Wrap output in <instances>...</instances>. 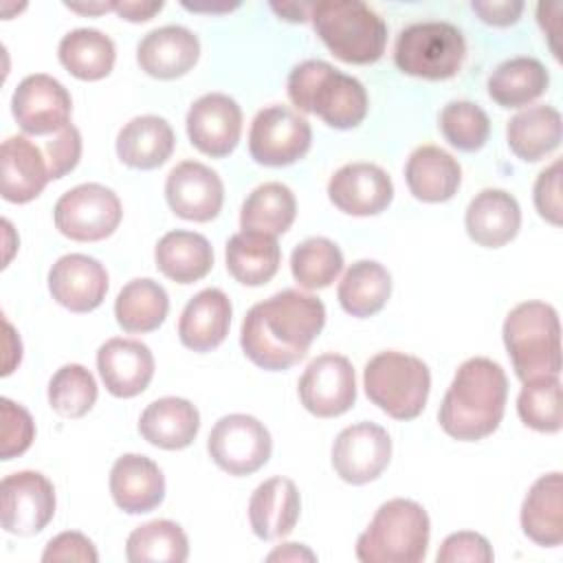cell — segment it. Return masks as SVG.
Segmentation results:
<instances>
[{
  "label": "cell",
  "mask_w": 563,
  "mask_h": 563,
  "mask_svg": "<svg viewBox=\"0 0 563 563\" xmlns=\"http://www.w3.org/2000/svg\"><path fill=\"white\" fill-rule=\"evenodd\" d=\"M323 325V301L314 295L286 288L246 312L240 328V345L257 367L282 372L306 356Z\"/></svg>",
  "instance_id": "cell-1"
},
{
  "label": "cell",
  "mask_w": 563,
  "mask_h": 563,
  "mask_svg": "<svg viewBox=\"0 0 563 563\" xmlns=\"http://www.w3.org/2000/svg\"><path fill=\"white\" fill-rule=\"evenodd\" d=\"M508 398V378L499 363L486 356L464 361L438 411L440 427L460 442H475L497 431Z\"/></svg>",
  "instance_id": "cell-2"
},
{
  "label": "cell",
  "mask_w": 563,
  "mask_h": 563,
  "mask_svg": "<svg viewBox=\"0 0 563 563\" xmlns=\"http://www.w3.org/2000/svg\"><path fill=\"white\" fill-rule=\"evenodd\" d=\"M288 99L336 130L356 128L369 108L365 86L323 59H306L290 70Z\"/></svg>",
  "instance_id": "cell-3"
},
{
  "label": "cell",
  "mask_w": 563,
  "mask_h": 563,
  "mask_svg": "<svg viewBox=\"0 0 563 563\" xmlns=\"http://www.w3.org/2000/svg\"><path fill=\"white\" fill-rule=\"evenodd\" d=\"M501 334L521 383L561 374V323L554 306L545 301L515 306Z\"/></svg>",
  "instance_id": "cell-4"
},
{
  "label": "cell",
  "mask_w": 563,
  "mask_h": 563,
  "mask_svg": "<svg viewBox=\"0 0 563 563\" xmlns=\"http://www.w3.org/2000/svg\"><path fill=\"white\" fill-rule=\"evenodd\" d=\"M431 537L427 510L405 497L378 506L369 526L356 541L361 563H418L424 559Z\"/></svg>",
  "instance_id": "cell-5"
},
{
  "label": "cell",
  "mask_w": 563,
  "mask_h": 563,
  "mask_svg": "<svg viewBox=\"0 0 563 563\" xmlns=\"http://www.w3.org/2000/svg\"><path fill=\"white\" fill-rule=\"evenodd\" d=\"M310 20L328 51L345 64H374L385 53L387 24L358 0H323L312 4Z\"/></svg>",
  "instance_id": "cell-6"
},
{
  "label": "cell",
  "mask_w": 563,
  "mask_h": 563,
  "mask_svg": "<svg viewBox=\"0 0 563 563\" xmlns=\"http://www.w3.org/2000/svg\"><path fill=\"white\" fill-rule=\"evenodd\" d=\"M363 387L367 398L387 416L413 420L427 405L431 372L418 356L387 350L367 361Z\"/></svg>",
  "instance_id": "cell-7"
},
{
  "label": "cell",
  "mask_w": 563,
  "mask_h": 563,
  "mask_svg": "<svg viewBox=\"0 0 563 563\" xmlns=\"http://www.w3.org/2000/svg\"><path fill=\"white\" fill-rule=\"evenodd\" d=\"M466 57L462 31L449 22H416L396 37L394 62L400 73L442 81L460 73Z\"/></svg>",
  "instance_id": "cell-8"
},
{
  "label": "cell",
  "mask_w": 563,
  "mask_h": 563,
  "mask_svg": "<svg viewBox=\"0 0 563 563\" xmlns=\"http://www.w3.org/2000/svg\"><path fill=\"white\" fill-rule=\"evenodd\" d=\"M119 196L99 183H84L59 196L53 209L55 227L75 242L110 238L121 222Z\"/></svg>",
  "instance_id": "cell-9"
},
{
  "label": "cell",
  "mask_w": 563,
  "mask_h": 563,
  "mask_svg": "<svg viewBox=\"0 0 563 563\" xmlns=\"http://www.w3.org/2000/svg\"><path fill=\"white\" fill-rule=\"evenodd\" d=\"M312 143L310 123L288 106L260 110L249 130V152L255 163L286 167L303 158Z\"/></svg>",
  "instance_id": "cell-10"
},
{
  "label": "cell",
  "mask_w": 563,
  "mask_h": 563,
  "mask_svg": "<svg viewBox=\"0 0 563 563\" xmlns=\"http://www.w3.org/2000/svg\"><path fill=\"white\" fill-rule=\"evenodd\" d=\"M211 460L229 475H251L260 471L273 451V440L264 422L246 413L222 416L207 440Z\"/></svg>",
  "instance_id": "cell-11"
},
{
  "label": "cell",
  "mask_w": 563,
  "mask_h": 563,
  "mask_svg": "<svg viewBox=\"0 0 563 563\" xmlns=\"http://www.w3.org/2000/svg\"><path fill=\"white\" fill-rule=\"evenodd\" d=\"M0 521L4 532L31 537L42 532L55 515V488L37 471H18L0 484Z\"/></svg>",
  "instance_id": "cell-12"
},
{
  "label": "cell",
  "mask_w": 563,
  "mask_h": 563,
  "mask_svg": "<svg viewBox=\"0 0 563 563\" xmlns=\"http://www.w3.org/2000/svg\"><path fill=\"white\" fill-rule=\"evenodd\" d=\"M297 389L306 411L317 418H336L356 402L354 367L341 354H321L308 363Z\"/></svg>",
  "instance_id": "cell-13"
},
{
  "label": "cell",
  "mask_w": 563,
  "mask_h": 563,
  "mask_svg": "<svg viewBox=\"0 0 563 563\" xmlns=\"http://www.w3.org/2000/svg\"><path fill=\"white\" fill-rule=\"evenodd\" d=\"M391 460V438L376 422H356L345 427L332 444L334 473L354 486L374 482Z\"/></svg>",
  "instance_id": "cell-14"
},
{
  "label": "cell",
  "mask_w": 563,
  "mask_h": 563,
  "mask_svg": "<svg viewBox=\"0 0 563 563\" xmlns=\"http://www.w3.org/2000/svg\"><path fill=\"white\" fill-rule=\"evenodd\" d=\"M11 112L26 134L44 136L68 125L73 101L55 77L35 73L24 77L13 90Z\"/></svg>",
  "instance_id": "cell-15"
},
{
  "label": "cell",
  "mask_w": 563,
  "mask_h": 563,
  "mask_svg": "<svg viewBox=\"0 0 563 563\" xmlns=\"http://www.w3.org/2000/svg\"><path fill=\"white\" fill-rule=\"evenodd\" d=\"M187 134L191 145L211 156H229L242 134V110L235 99L222 92H209L196 99L187 112Z\"/></svg>",
  "instance_id": "cell-16"
},
{
  "label": "cell",
  "mask_w": 563,
  "mask_h": 563,
  "mask_svg": "<svg viewBox=\"0 0 563 563\" xmlns=\"http://www.w3.org/2000/svg\"><path fill=\"white\" fill-rule=\"evenodd\" d=\"M165 198L178 218L209 222L222 209L224 185L211 167L198 161H183L167 174Z\"/></svg>",
  "instance_id": "cell-17"
},
{
  "label": "cell",
  "mask_w": 563,
  "mask_h": 563,
  "mask_svg": "<svg viewBox=\"0 0 563 563\" xmlns=\"http://www.w3.org/2000/svg\"><path fill=\"white\" fill-rule=\"evenodd\" d=\"M332 205L350 216H376L394 198L389 174L374 163H347L336 169L328 183Z\"/></svg>",
  "instance_id": "cell-18"
},
{
  "label": "cell",
  "mask_w": 563,
  "mask_h": 563,
  "mask_svg": "<svg viewBox=\"0 0 563 563\" xmlns=\"http://www.w3.org/2000/svg\"><path fill=\"white\" fill-rule=\"evenodd\" d=\"M48 290L66 310L90 312L106 299L108 273L99 260L84 253H68L51 266Z\"/></svg>",
  "instance_id": "cell-19"
},
{
  "label": "cell",
  "mask_w": 563,
  "mask_h": 563,
  "mask_svg": "<svg viewBox=\"0 0 563 563\" xmlns=\"http://www.w3.org/2000/svg\"><path fill=\"white\" fill-rule=\"evenodd\" d=\"M97 369L112 396L132 398L147 389L154 376V356L141 341L114 336L99 347Z\"/></svg>",
  "instance_id": "cell-20"
},
{
  "label": "cell",
  "mask_w": 563,
  "mask_h": 563,
  "mask_svg": "<svg viewBox=\"0 0 563 563\" xmlns=\"http://www.w3.org/2000/svg\"><path fill=\"white\" fill-rule=\"evenodd\" d=\"M110 495L128 515L150 512L165 497L163 471L147 455L123 453L110 471Z\"/></svg>",
  "instance_id": "cell-21"
},
{
  "label": "cell",
  "mask_w": 563,
  "mask_h": 563,
  "mask_svg": "<svg viewBox=\"0 0 563 563\" xmlns=\"http://www.w3.org/2000/svg\"><path fill=\"white\" fill-rule=\"evenodd\" d=\"M200 57L198 37L178 24L150 31L136 46L141 70L156 79H176L187 75Z\"/></svg>",
  "instance_id": "cell-22"
},
{
  "label": "cell",
  "mask_w": 563,
  "mask_h": 563,
  "mask_svg": "<svg viewBox=\"0 0 563 563\" xmlns=\"http://www.w3.org/2000/svg\"><path fill=\"white\" fill-rule=\"evenodd\" d=\"M0 178L2 198L13 205H24L37 198L48 176L46 158L40 147L26 136H9L0 147Z\"/></svg>",
  "instance_id": "cell-23"
},
{
  "label": "cell",
  "mask_w": 563,
  "mask_h": 563,
  "mask_svg": "<svg viewBox=\"0 0 563 563\" xmlns=\"http://www.w3.org/2000/svg\"><path fill=\"white\" fill-rule=\"evenodd\" d=\"M466 233L486 249H499L515 240L521 227V209L504 189H482L466 207Z\"/></svg>",
  "instance_id": "cell-24"
},
{
  "label": "cell",
  "mask_w": 563,
  "mask_h": 563,
  "mask_svg": "<svg viewBox=\"0 0 563 563\" xmlns=\"http://www.w3.org/2000/svg\"><path fill=\"white\" fill-rule=\"evenodd\" d=\"M231 312V299L220 288L200 290L187 301L178 319L180 343L194 352L216 350L229 334Z\"/></svg>",
  "instance_id": "cell-25"
},
{
  "label": "cell",
  "mask_w": 563,
  "mask_h": 563,
  "mask_svg": "<svg viewBox=\"0 0 563 563\" xmlns=\"http://www.w3.org/2000/svg\"><path fill=\"white\" fill-rule=\"evenodd\" d=\"M301 510L299 490L288 477L262 482L249 499V523L255 537L275 541L292 532Z\"/></svg>",
  "instance_id": "cell-26"
},
{
  "label": "cell",
  "mask_w": 563,
  "mask_h": 563,
  "mask_svg": "<svg viewBox=\"0 0 563 563\" xmlns=\"http://www.w3.org/2000/svg\"><path fill=\"white\" fill-rule=\"evenodd\" d=\"M200 429V413L187 398L165 396L150 402L139 418V433L150 444L178 451L189 446Z\"/></svg>",
  "instance_id": "cell-27"
},
{
  "label": "cell",
  "mask_w": 563,
  "mask_h": 563,
  "mask_svg": "<svg viewBox=\"0 0 563 563\" xmlns=\"http://www.w3.org/2000/svg\"><path fill=\"white\" fill-rule=\"evenodd\" d=\"M405 180L413 198L422 202H446L462 183V167L442 147L420 145L407 158Z\"/></svg>",
  "instance_id": "cell-28"
},
{
  "label": "cell",
  "mask_w": 563,
  "mask_h": 563,
  "mask_svg": "<svg viewBox=\"0 0 563 563\" xmlns=\"http://www.w3.org/2000/svg\"><path fill=\"white\" fill-rule=\"evenodd\" d=\"M523 534L543 548L563 541V477L559 471L541 475L521 504Z\"/></svg>",
  "instance_id": "cell-29"
},
{
  "label": "cell",
  "mask_w": 563,
  "mask_h": 563,
  "mask_svg": "<svg viewBox=\"0 0 563 563\" xmlns=\"http://www.w3.org/2000/svg\"><path fill=\"white\" fill-rule=\"evenodd\" d=\"M176 136L172 125L156 114L130 119L117 134V156L134 169H156L172 156Z\"/></svg>",
  "instance_id": "cell-30"
},
{
  "label": "cell",
  "mask_w": 563,
  "mask_h": 563,
  "mask_svg": "<svg viewBox=\"0 0 563 563\" xmlns=\"http://www.w3.org/2000/svg\"><path fill=\"white\" fill-rule=\"evenodd\" d=\"M156 268L176 284H194L213 266V249L209 240L194 231H169L154 249Z\"/></svg>",
  "instance_id": "cell-31"
},
{
  "label": "cell",
  "mask_w": 563,
  "mask_h": 563,
  "mask_svg": "<svg viewBox=\"0 0 563 563\" xmlns=\"http://www.w3.org/2000/svg\"><path fill=\"white\" fill-rule=\"evenodd\" d=\"M508 147L526 163H537L561 145V112L552 106H530L506 128Z\"/></svg>",
  "instance_id": "cell-32"
},
{
  "label": "cell",
  "mask_w": 563,
  "mask_h": 563,
  "mask_svg": "<svg viewBox=\"0 0 563 563\" xmlns=\"http://www.w3.org/2000/svg\"><path fill=\"white\" fill-rule=\"evenodd\" d=\"M227 271L244 286H264L275 277L282 262V249L273 235L240 231L227 242Z\"/></svg>",
  "instance_id": "cell-33"
},
{
  "label": "cell",
  "mask_w": 563,
  "mask_h": 563,
  "mask_svg": "<svg viewBox=\"0 0 563 563\" xmlns=\"http://www.w3.org/2000/svg\"><path fill=\"white\" fill-rule=\"evenodd\" d=\"M391 295V275L389 271L374 260L354 262L343 279L339 282L336 297L341 308L358 319L372 317L387 303Z\"/></svg>",
  "instance_id": "cell-34"
},
{
  "label": "cell",
  "mask_w": 563,
  "mask_h": 563,
  "mask_svg": "<svg viewBox=\"0 0 563 563\" xmlns=\"http://www.w3.org/2000/svg\"><path fill=\"white\" fill-rule=\"evenodd\" d=\"M550 84L545 66L534 57L501 62L488 77V95L501 108H521L539 99Z\"/></svg>",
  "instance_id": "cell-35"
},
{
  "label": "cell",
  "mask_w": 563,
  "mask_h": 563,
  "mask_svg": "<svg viewBox=\"0 0 563 563\" xmlns=\"http://www.w3.org/2000/svg\"><path fill=\"white\" fill-rule=\"evenodd\" d=\"M169 310V297L165 288L150 279L139 277L128 282L114 301L117 323L130 334H145L163 325Z\"/></svg>",
  "instance_id": "cell-36"
},
{
  "label": "cell",
  "mask_w": 563,
  "mask_h": 563,
  "mask_svg": "<svg viewBox=\"0 0 563 563\" xmlns=\"http://www.w3.org/2000/svg\"><path fill=\"white\" fill-rule=\"evenodd\" d=\"M62 66L81 81H97L110 75L117 51L114 42L97 29H75L66 33L57 48Z\"/></svg>",
  "instance_id": "cell-37"
},
{
  "label": "cell",
  "mask_w": 563,
  "mask_h": 563,
  "mask_svg": "<svg viewBox=\"0 0 563 563\" xmlns=\"http://www.w3.org/2000/svg\"><path fill=\"white\" fill-rule=\"evenodd\" d=\"M295 216V194L282 183H264L246 196L240 211V227L242 231H255L277 238L290 229Z\"/></svg>",
  "instance_id": "cell-38"
},
{
  "label": "cell",
  "mask_w": 563,
  "mask_h": 563,
  "mask_svg": "<svg viewBox=\"0 0 563 563\" xmlns=\"http://www.w3.org/2000/svg\"><path fill=\"white\" fill-rule=\"evenodd\" d=\"M187 556V534L169 519H154L134 528L125 541V559L130 563H185Z\"/></svg>",
  "instance_id": "cell-39"
},
{
  "label": "cell",
  "mask_w": 563,
  "mask_h": 563,
  "mask_svg": "<svg viewBox=\"0 0 563 563\" xmlns=\"http://www.w3.org/2000/svg\"><path fill=\"white\" fill-rule=\"evenodd\" d=\"M343 271V253L328 238H308L290 253V273L306 290L328 288Z\"/></svg>",
  "instance_id": "cell-40"
},
{
  "label": "cell",
  "mask_w": 563,
  "mask_h": 563,
  "mask_svg": "<svg viewBox=\"0 0 563 563\" xmlns=\"http://www.w3.org/2000/svg\"><path fill=\"white\" fill-rule=\"evenodd\" d=\"M517 413L521 422L541 433L561 431V380L559 376H545L523 383L517 398Z\"/></svg>",
  "instance_id": "cell-41"
},
{
  "label": "cell",
  "mask_w": 563,
  "mask_h": 563,
  "mask_svg": "<svg viewBox=\"0 0 563 563\" xmlns=\"http://www.w3.org/2000/svg\"><path fill=\"white\" fill-rule=\"evenodd\" d=\"M48 402L64 418H81L97 402V383L92 374L79 365H62L48 380Z\"/></svg>",
  "instance_id": "cell-42"
},
{
  "label": "cell",
  "mask_w": 563,
  "mask_h": 563,
  "mask_svg": "<svg viewBox=\"0 0 563 563\" xmlns=\"http://www.w3.org/2000/svg\"><path fill=\"white\" fill-rule=\"evenodd\" d=\"M446 143L460 152H477L490 134L488 114L473 101H449L438 119Z\"/></svg>",
  "instance_id": "cell-43"
},
{
  "label": "cell",
  "mask_w": 563,
  "mask_h": 563,
  "mask_svg": "<svg viewBox=\"0 0 563 563\" xmlns=\"http://www.w3.org/2000/svg\"><path fill=\"white\" fill-rule=\"evenodd\" d=\"M0 411H2L0 457L11 460L15 455H22L31 446L35 438V424L31 413L22 405L9 398H0Z\"/></svg>",
  "instance_id": "cell-44"
},
{
  "label": "cell",
  "mask_w": 563,
  "mask_h": 563,
  "mask_svg": "<svg viewBox=\"0 0 563 563\" xmlns=\"http://www.w3.org/2000/svg\"><path fill=\"white\" fill-rule=\"evenodd\" d=\"M493 559L495 554L488 539L471 530L449 534L435 554L438 563H490Z\"/></svg>",
  "instance_id": "cell-45"
},
{
  "label": "cell",
  "mask_w": 563,
  "mask_h": 563,
  "mask_svg": "<svg viewBox=\"0 0 563 563\" xmlns=\"http://www.w3.org/2000/svg\"><path fill=\"white\" fill-rule=\"evenodd\" d=\"M81 158V134L79 130L68 123L64 130L57 132L55 139L46 143V165H48V176L64 178L68 172L77 167Z\"/></svg>",
  "instance_id": "cell-46"
},
{
  "label": "cell",
  "mask_w": 563,
  "mask_h": 563,
  "mask_svg": "<svg viewBox=\"0 0 563 563\" xmlns=\"http://www.w3.org/2000/svg\"><path fill=\"white\" fill-rule=\"evenodd\" d=\"M532 196H534V207L539 216L550 224L561 227L563 205H561V161L559 158L537 176Z\"/></svg>",
  "instance_id": "cell-47"
},
{
  "label": "cell",
  "mask_w": 563,
  "mask_h": 563,
  "mask_svg": "<svg viewBox=\"0 0 563 563\" xmlns=\"http://www.w3.org/2000/svg\"><path fill=\"white\" fill-rule=\"evenodd\" d=\"M42 561L44 563H57V561H79V563H97L99 554L92 545V541L75 530H66L55 534L44 552H42Z\"/></svg>",
  "instance_id": "cell-48"
},
{
  "label": "cell",
  "mask_w": 563,
  "mask_h": 563,
  "mask_svg": "<svg viewBox=\"0 0 563 563\" xmlns=\"http://www.w3.org/2000/svg\"><path fill=\"white\" fill-rule=\"evenodd\" d=\"M471 9L482 18V22L490 26H510L519 20L523 11V2L515 0H473Z\"/></svg>",
  "instance_id": "cell-49"
},
{
  "label": "cell",
  "mask_w": 563,
  "mask_h": 563,
  "mask_svg": "<svg viewBox=\"0 0 563 563\" xmlns=\"http://www.w3.org/2000/svg\"><path fill=\"white\" fill-rule=\"evenodd\" d=\"M163 9V2H114V11L128 22H147Z\"/></svg>",
  "instance_id": "cell-50"
},
{
  "label": "cell",
  "mask_w": 563,
  "mask_h": 563,
  "mask_svg": "<svg viewBox=\"0 0 563 563\" xmlns=\"http://www.w3.org/2000/svg\"><path fill=\"white\" fill-rule=\"evenodd\" d=\"M268 561H314V552H310L303 543H284L277 550H273Z\"/></svg>",
  "instance_id": "cell-51"
},
{
  "label": "cell",
  "mask_w": 563,
  "mask_h": 563,
  "mask_svg": "<svg viewBox=\"0 0 563 563\" xmlns=\"http://www.w3.org/2000/svg\"><path fill=\"white\" fill-rule=\"evenodd\" d=\"M271 9L282 18V20H288V22H306L310 18V9L312 4H306V2H271Z\"/></svg>",
  "instance_id": "cell-52"
},
{
  "label": "cell",
  "mask_w": 563,
  "mask_h": 563,
  "mask_svg": "<svg viewBox=\"0 0 563 563\" xmlns=\"http://www.w3.org/2000/svg\"><path fill=\"white\" fill-rule=\"evenodd\" d=\"M70 11L77 13H106V11H114V2H99V4H77V2H64Z\"/></svg>",
  "instance_id": "cell-53"
},
{
  "label": "cell",
  "mask_w": 563,
  "mask_h": 563,
  "mask_svg": "<svg viewBox=\"0 0 563 563\" xmlns=\"http://www.w3.org/2000/svg\"><path fill=\"white\" fill-rule=\"evenodd\" d=\"M185 9H189V11H211V13H216V11H231V9H235V7H198V4H185Z\"/></svg>",
  "instance_id": "cell-54"
}]
</instances>
